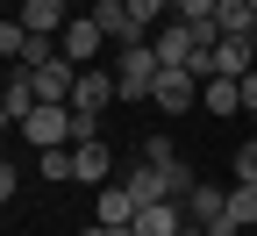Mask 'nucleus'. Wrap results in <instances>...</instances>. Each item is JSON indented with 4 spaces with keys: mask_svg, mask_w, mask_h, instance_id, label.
<instances>
[{
    "mask_svg": "<svg viewBox=\"0 0 257 236\" xmlns=\"http://www.w3.org/2000/svg\"><path fill=\"white\" fill-rule=\"evenodd\" d=\"M157 72H165V57H157L150 43H128V50H121V64H114L121 100H150V93H157Z\"/></svg>",
    "mask_w": 257,
    "mask_h": 236,
    "instance_id": "1",
    "label": "nucleus"
},
{
    "mask_svg": "<svg viewBox=\"0 0 257 236\" xmlns=\"http://www.w3.org/2000/svg\"><path fill=\"white\" fill-rule=\"evenodd\" d=\"M22 136L36 143V150H64V143H79V115L72 108H36L22 122Z\"/></svg>",
    "mask_w": 257,
    "mask_h": 236,
    "instance_id": "2",
    "label": "nucleus"
},
{
    "mask_svg": "<svg viewBox=\"0 0 257 236\" xmlns=\"http://www.w3.org/2000/svg\"><path fill=\"white\" fill-rule=\"evenodd\" d=\"M100 43H107V36H100V22H93V15H72V22H64V36H57V57L86 72V64L100 57Z\"/></svg>",
    "mask_w": 257,
    "mask_h": 236,
    "instance_id": "3",
    "label": "nucleus"
},
{
    "mask_svg": "<svg viewBox=\"0 0 257 236\" xmlns=\"http://www.w3.org/2000/svg\"><path fill=\"white\" fill-rule=\"evenodd\" d=\"M150 108H157V115H186V108H200V79H193V72H172V64H165V72H157Z\"/></svg>",
    "mask_w": 257,
    "mask_h": 236,
    "instance_id": "4",
    "label": "nucleus"
},
{
    "mask_svg": "<svg viewBox=\"0 0 257 236\" xmlns=\"http://www.w3.org/2000/svg\"><path fill=\"white\" fill-rule=\"evenodd\" d=\"M107 100H121V86H114V72H100V64H86V72H79V86H72V108L100 122V108H107Z\"/></svg>",
    "mask_w": 257,
    "mask_h": 236,
    "instance_id": "5",
    "label": "nucleus"
},
{
    "mask_svg": "<svg viewBox=\"0 0 257 236\" xmlns=\"http://www.w3.org/2000/svg\"><path fill=\"white\" fill-rule=\"evenodd\" d=\"M243 72H257V43L250 36H221L214 57H207V79H243Z\"/></svg>",
    "mask_w": 257,
    "mask_h": 236,
    "instance_id": "6",
    "label": "nucleus"
},
{
    "mask_svg": "<svg viewBox=\"0 0 257 236\" xmlns=\"http://www.w3.org/2000/svg\"><path fill=\"white\" fill-rule=\"evenodd\" d=\"M29 86H36V100L43 108H72V86H79V64H43V72H29Z\"/></svg>",
    "mask_w": 257,
    "mask_h": 236,
    "instance_id": "7",
    "label": "nucleus"
},
{
    "mask_svg": "<svg viewBox=\"0 0 257 236\" xmlns=\"http://www.w3.org/2000/svg\"><path fill=\"white\" fill-rule=\"evenodd\" d=\"M86 15L100 22V36H107V43H121V50H128V43H143V22L128 15V0H100V8H86Z\"/></svg>",
    "mask_w": 257,
    "mask_h": 236,
    "instance_id": "8",
    "label": "nucleus"
},
{
    "mask_svg": "<svg viewBox=\"0 0 257 236\" xmlns=\"http://www.w3.org/2000/svg\"><path fill=\"white\" fill-rule=\"evenodd\" d=\"M64 8H72V0H22V29H29V36H64V22H72V15H64Z\"/></svg>",
    "mask_w": 257,
    "mask_h": 236,
    "instance_id": "9",
    "label": "nucleus"
},
{
    "mask_svg": "<svg viewBox=\"0 0 257 236\" xmlns=\"http://www.w3.org/2000/svg\"><path fill=\"white\" fill-rule=\"evenodd\" d=\"M221 215H229V186H207V179H200V186L186 193V222H193V229H214Z\"/></svg>",
    "mask_w": 257,
    "mask_h": 236,
    "instance_id": "10",
    "label": "nucleus"
},
{
    "mask_svg": "<svg viewBox=\"0 0 257 236\" xmlns=\"http://www.w3.org/2000/svg\"><path fill=\"white\" fill-rule=\"evenodd\" d=\"M107 172H114V158H107L100 136H93V143H72V179L79 186H107Z\"/></svg>",
    "mask_w": 257,
    "mask_h": 236,
    "instance_id": "11",
    "label": "nucleus"
},
{
    "mask_svg": "<svg viewBox=\"0 0 257 236\" xmlns=\"http://www.w3.org/2000/svg\"><path fill=\"white\" fill-rule=\"evenodd\" d=\"M136 193L128 186H100V208H93V222H107V229H136Z\"/></svg>",
    "mask_w": 257,
    "mask_h": 236,
    "instance_id": "12",
    "label": "nucleus"
},
{
    "mask_svg": "<svg viewBox=\"0 0 257 236\" xmlns=\"http://www.w3.org/2000/svg\"><path fill=\"white\" fill-rule=\"evenodd\" d=\"M36 108H43V100H36V86H29V72H15V79H8V93H0V115H8V122L22 129Z\"/></svg>",
    "mask_w": 257,
    "mask_h": 236,
    "instance_id": "13",
    "label": "nucleus"
},
{
    "mask_svg": "<svg viewBox=\"0 0 257 236\" xmlns=\"http://www.w3.org/2000/svg\"><path fill=\"white\" fill-rule=\"evenodd\" d=\"M200 108L207 115H243V79H200Z\"/></svg>",
    "mask_w": 257,
    "mask_h": 236,
    "instance_id": "14",
    "label": "nucleus"
},
{
    "mask_svg": "<svg viewBox=\"0 0 257 236\" xmlns=\"http://www.w3.org/2000/svg\"><path fill=\"white\" fill-rule=\"evenodd\" d=\"M179 229H186V208H179V200H157V208L136 215V236H179Z\"/></svg>",
    "mask_w": 257,
    "mask_h": 236,
    "instance_id": "15",
    "label": "nucleus"
},
{
    "mask_svg": "<svg viewBox=\"0 0 257 236\" xmlns=\"http://www.w3.org/2000/svg\"><path fill=\"white\" fill-rule=\"evenodd\" d=\"M128 193H136V208L172 200V186H165V172H157V165H136V172H128Z\"/></svg>",
    "mask_w": 257,
    "mask_h": 236,
    "instance_id": "16",
    "label": "nucleus"
},
{
    "mask_svg": "<svg viewBox=\"0 0 257 236\" xmlns=\"http://www.w3.org/2000/svg\"><path fill=\"white\" fill-rule=\"evenodd\" d=\"M214 22H221V36H250L257 8H250V0H221V8H214Z\"/></svg>",
    "mask_w": 257,
    "mask_h": 236,
    "instance_id": "17",
    "label": "nucleus"
},
{
    "mask_svg": "<svg viewBox=\"0 0 257 236\" xmlns=\"http://www.w3.org/2000/svg\"><path fill=\"white\" fill-rule=\"evenodd\" d=\"M229 215H236L243 229H257V186H243V179L229 186Z\"/></svg>",
    "mask_w": 257,
    "mask_h": 236,
    "instance_id": "18",
    "label": "nucleus"
},
{
    "mask_svg": "<svg viewBox=\"0 0 257 236\" xmlns=\"http://www.w3.org/2000/svg\"><path fill=\"white\" fill-rule=\"evenodd\" d=\"M214 8H221V0H172V22L200 29V22H214Z\"/></svg>",
    "mask_w": 257,
    "mask_h": 236,
    "instance_id": "19",
    "label": "nucleus"
},
{
    "mask_svg": "<svg viewBox=\"0 0 257 236\" xmlns=\"http://www.w3.org/2000/svg\"><path fill=\"white\" fill-rule=\"evenodd\" d=\"M36 172L43 179H72V143H64V150H36Z\"/></svg>",
    "mask_w": 257,
    "mask_h": 236,
    "instance_id": "20",
    "label": "nucleus"
},
{
    "mask_svg": "<svg viewBox=\"0 0 257 236\" xmlns=\"http://www.w3.org/2000/svg\"><path fill=\"white\" fill-rule=\"evenodd\" d=\"M236 179H243V186H257V136H243V143H236Z\"/></svg>",
    "mask_w": 257,
    "mask_h": 236,
    "instance_id": "21",
    "label": "nucleus"
},
{
    "mask_svg": "<svg viewBox=\"0 0 257 236\" xmlns=\"http://www.w3.org/2000/svg\"><path fill=\"white\" fill-rule=\"evenodd\" d=\"M128 15H136V22H143V29H150V22H157V15H172V0H128Z\"/></svg>",
    "mask_w": 257,
    "mask_h": 236,
    "instance_id": "22",
    "label": "nucleus"
},
{
    "mask_svg": "<svg viewBox=\"0 0 257 236\" xmlns=\"http://www.w3.org/2000/svg\"><path fill=\"white\" fill-rule=\"evenodd\" d=\"M243 115H257V72H243Z\"/></svg>",
    "mask_w": 257,
    "mask_h": 236,
    "instance_id": "23",
    "label": "nucleus"
},
{
    "mask_svg": "<svg viewBox=\"0 0 257 236\" xmlns=\"http://www.w3.org/2000/svg\"><path fill=\"white\" fill-rule=\"evenodd\" d=\"M79 236H136V229H107V222H86Z\"/></svg>",
    "mask_w": 257,
    "mask_h": 236,
    "instance_id": "24",
    "label": "nucleus"
},
{
    "mask_svg": "<svg viewBox=\"0 0 257 236\" xmlns=\"http://www.w3.org/2000/svg\"><path fill=\"white\" fill-rule=\"evenodd\" d=\"M179 236H207V229H193V222H186V229H179Z\"/></svg>",
    "mask_w": 257,
    "mask_h": 236,
    "instance_id": "25",
    "label": "nucleus"
},
{
    "mask_svg": "<svg viewBox=\"0 0 257 236\" xmlns=\"http://www.w3.org/2000/svg\"><path fill=\"white\" fill-rule=\"evenodd\" d=\"M93 8H100V0H93Z\"/></svg>",
    "mask_w": 257,
    "mask_h": 236,
    "instance_id": "26",
    "label": "nucleus"
},
{
    "mask_svg": "<svg viewBox=\"0 0 257 236\" xmlns=\"http://www.w3.org/2000/svg\"><path fill=\"white\" fill-rule=\"evenodd\" d=\"M250 236H257V229H250Z\"/></svg>",
    "mask_w": 257,
    "mask_h": 236,
    "instance_id": "27",
    "label": "nucleus"
}]
</instances>
